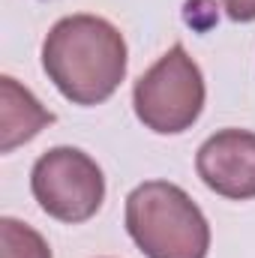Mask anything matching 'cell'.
<instances>
[{
    "label": "cell",
    "mask_w": 255,
    "mask_h": 258,
    "mask_svg": "<svg viewBox=\"0 0 255 258\" xmlns=\"http://www.w3.org/2000/svg\"><path fill=\"white\" fill-rule=\"evenodd\" d=\"M42 69L69 102L99 105L126 75V39L99 15H66L42 42Z\"/></svg>",
    "instance_id": "cell-1"
},
{
    "label": "cell",
    "mask_w": 255,
    "mask_h": 258,
    "mask_svg": "<svg viewBox=\"0 0 255 258\" xmlns=\"http://www.w3.org/2000/svg\"><path fill=\"white\" fill-rule=\"evenodd\" d=\"M126 231L147 258H204L210 225L186 189L144 180L126 195Z\"/></svg>",
    "instance_id": "cell-2"
},
{
    "label": "cell",
    "mask_w": 255,
    "mask_h": 258,
    "mask_svg": "<svg viewBox=\"0 0 255 258\" xmlns=\"http://www.w3.org/2000/svg\"><path fill=\"white\" fill-rule=\"evenodd\" d=\"M138 120L159 135H177L204 108V75L183 45H171L132 87Z\"/></svg>",
    "instance_id": "cell-3"
},
{
    "label": "cell",
    "mask_w": 255,
    "mask_h": 258,
    "mask_svg": "<svg viewBox=\"0 0 255 258\" xmlns=\"http://www.w3.org/2000/svg\"><path fill=\"white\" fill-rule=\"evenodd\" d=\"M30 192L39 207L60 222H87L105 198V177L96 159L78 147L45 150L30 171Z\"/></svg>",
    "instance_id": "cell-4"
},
{
    "label": "cell",
    "mask_w": 255,
    "mask_h": 258,
    "mask_svg": "<svg viewBox=\"0 0 255 258\" xmlns=\"http://www.w3.org/2000/svg\"><path fill=\"white\" fill-rule=\"evenodd\" d=\"M195 171L207 189L222 198H255V132L219 129L198 147Z\"/></svg>",
    "instance_id": "cell-5"
},
{
    "label": "cell",
    "mask_w": 255,
    "mask_h": 258,
    "mask_svg": "<svg viewBox=\"0 0 255 258\" xmlns=\"http://www.w3.org/2000/svg\"><path fill=\"white\" fill-rule=\"evenodd\" d=\"M0 150L9 153L12 147L30 141L39 135V129H45L48 123H54V114L48 108L39 105V99L21 87L15 78L3 75L0 78Z\"/></svg>",
    "instance_id": "cell-6"
},
{
    "label": "cell",
    "mask_w": 255,
    "mask_h": 258,
    "mask_svg": "<svg viewBox=\"0 0 255 258\" xmlns=\"http://www.w3.org/2000/svg\"><path fill=\"white\" fill-rule=\"evenodd\" d=\"M0 243H3L0 258H51L48 240L36 228H30L27 222H18L12 216L0 219Z\"/></svg>",
    "instance_id": "cell-7"
},
{
    "label": "cell",
    "mask_w": 255,
    "mask_h": 258,
    "mask_svg": "<svg viewBox=\"0 0 255 258\" xmlns=\"http://www.w3.org/2000/svg\"><path fill=\"white\" fill-rule=\"evenodd\" d=\"M222 6L231 21H255V0H222Z\"/></svg>",
    "instance_id": "cell-8"
}]
</instances>
